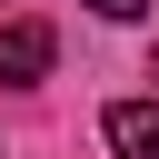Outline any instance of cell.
<instances>
[{
  "label": "cell",
  "mask_w": 159,
  "mask_h": 159,
  "mask_svg": "<svg viewBox=\"0 0 159 159\" xmlns=\"http://www.w3.org/2000/svg\"><path fill=\"white\" fill-rule=\"evenodd\" d=\"M50 60H60L50 20H10V30H0V80H10V89H30V80H40Z\"/></svg>",
  "instance_id": "obj_1"
},
{
  "label": "cell",
  "mask_w": 159,
  "mask_h": 159,
  "mask_svg": "<svg viewBox=\"0 0 159 159\" xmlns=\"http://www.w3.org/2000/svg\"><path fill=\"white\" fill-rule=\"evenodd\" d=\"M109 149L119 159H159V99H109Z\"/></svg>",
  "instance_id": "obj_2"
},
{
  "label": "cell",
  "mask_w": 159,
  "mask_h": 159,
  "mask_svg": "<svg viewBox=\"0 0 159 159\" xmlns=\"http://www.w3.org/2000/svg\"><path fill=\"white\" fill-rule=\"evenodd\" d=\"M89 10H99V20H139L149 0H89Z\"/></svg>",
  "instance_id": "obj_3"
}]
</instances>
